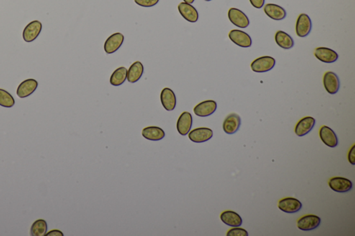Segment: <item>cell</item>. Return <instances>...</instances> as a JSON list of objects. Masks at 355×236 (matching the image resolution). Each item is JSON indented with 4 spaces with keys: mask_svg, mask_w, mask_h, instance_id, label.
<instances>
[{
    "mask_svg": "<svg viewBox=\"0 0 355 236\" xmlns=\"http://www.w3.org/2000/svg\"><path fill=\"white\" fill-rule=\"evenodd\" d=\"M276 65V60L271 56H262L252 62L251 70L256 73L271 71Z\"/></svg>",
    "mask_w": 355,
    "mask_h": 236,
    "instance_id": "6da1fadb",
    "label": "cell"
},
{
    "mask_svg": "<svg viewBox=\"0 0 355 236\" xmlns=\"http://www.w3.org/2000/svg\"><path fill=\"white\" fill-rule=\"evenodd\" d=\"M228 16L230 22L237 27L244 29L249 26V19L241 10L231 8L229 9Z\"/></svg>",
    "mask_w": 355,
    "mask_h": 236,
    "instance_id": "7a4b0ae2",
    "label": "cell"
},
{
    "mask_svg": "<svg viewBox=\"0 0 355 236\" xmlns=\"http://www.w3.org/2000/svg\"><path fill=\"white\" fill-rule=\"evenodd\" d=\"M42 23L38 20L32 21L24 28L22 37L26 42H32L40 35L42 31Z\"/></svg>",
    "mask_w": 355,
    "mask_h": 236,
    "instance_id": "3957f363",
    "label": "cell"
},
{
    "mask_svg": "<svg viewBox=\"0 0 355 236\" xmlns=\"http://www.w3.org/2000/svg\"><path fill=\"white\" fill-rule=\"evenodd\" d=\"M228 36L230 40L239 47H243V48L251 47V37L243 31L233 29L229 33Z\"/></svg>",
    "mask_w": 355,
    "mask_h": 236,
    "instance_id": "277c9868",
    "label": "cell"
},
{
    "mask_svg": "<svg viewBox=\"0 0 355 236\" xmlns=\"http://www.w3.org/2000/svg\"><path fill=\"white\" fill-rule=\"evenodd\" d=\"M312 30V21L308 15L300 14L298 18L296 24V32L298 36L301 37H306L310 34Z\"/></svg>",
    "mask_w": 355,
    "mask_h": 236,
    "instance_id": "5b68a950",
    "label": "cell"
},
{
    "mask_svg": "<svg viewBox=\"0 0 355 236\" xmlns=\"http://www.w3.org/2000/svg\"><path fill=\"white\" fill-rule=\"evenodd\" d=\"M124 36L121 33H115L108 37L104 43V51L106 54H112L117 50L123 44Z\"/></svg>",
    "mask_w": 355,
    "mask_h": 236,
    "instance_id": "8992f818",
    "label": "cell"
},
{
    "mask_svg": "<svg viewBox=\"0 0 355 236\" xmlns=\"http://www.w3.org/2000/svg\"><path fill=\"white\" fill-rule=\"evenodd\" d=\"M321 219L316 215H307L298 220V228L302 231H312L320 225Z\"/></svg>",
    "mask_w": 355,
    "mask_h": 236,
    "instance_id": "52a82bcc",
    "label": "cell"
},
{
    "mask_svg": "<svg viewBox=\"0 0 355 236\" xmlns=\"http://www.w3.org/2000/svg\"><path fill=\"white\" fill-rule=\"evenodd\" d=\"M323 85L329 94H336L340 88L339 78L333 72H325L323 76Z\"/></svg>",
    "mask_w": 355,
    "mask_h": 236,
    "instance_id": "ba28073f",
    "label": "cell"
},
{
    "mask_svg": "<svg viewBox=\"0 0 355 236\" xmlns=\"http://www.w3.org/2000/svg\"><path fill=\"white\" fill-rule=\"evenodd\" d=\"M329 186L334 191L337 193H346L351 191L353 188V183L348 179L335 177L329 180Z\"/></svg>",
    "mask_w": 355,
    "mask_h": 236,
    "instance_id": "9c48e42d",
    "label": "cell"
},
{
    "mask_svg": "<svg viewBox=\"0 0 355 236\" xmlns=\"http://www.w3.org/2000/svg\"><path fill=\"white\" fill-rule=\"evenodd\" d=\"M302 204L299 200L294 198H286L278 202V208L284 213L294 214L302 209Z\"/></svg>",
    "mask_w": 355,
    "mask_h": 236,
    "instance_id": "30bf717a",
    "label": "cell"
},
{
    "mask_svg": "<svg viewBox=\"0 0 355 236\" xmlns=\"http://www.w3.org/2000/svg\"><path fill=\"white\" fill-rule=\"evenodd\" d=\"M188 137L191 142L204 143L207 142L213 137V131L208 127H198L189 132Z\"/></svg>",
    "mask_w": 355,
    "mask_h": 236,
    "instance_id": "8fae6325",
    "label": "cell"
},
{
    "mask_svg": "<svg viewBox=\"0 0 355 236\" xmlns=\"http://www.w3.org/2000/svg\"><path fill=\"white\" fill-rule=\"evenodd\" d=\"M217 104L213 100H207L196 105L194 108V112L196 116L206 117L213 114L217 110Z\"/></svg>",
    "mask_w": 355,
    "mask_h": 236,
    "instance_id": "7c38bea8",
    "label": "cell"
},
{
    "mask_svg": "<svg viewBox=\"0 0 355 236\" xmlns=\"http://www.w3.org/2000/svg\"><path fill=\"white\" fill-rule=\"evenodd\" d=\"M316 58L325 63H333L338 58V54L333 49L327 47H318L314 51Z\"/></svg>",
    "mask_w": 355,
    "mask_h": 236,
    "instance_id": "4fadbf2b",
    "label": "cell"
},
{
    "mask_svg": "<svg viewBox=\"0 0 355 236\" xmlns=\"http://www.w3.org/2000/svg\"><path fill=\"white\" fill-rule=\"evenodd\" d=\"M38 83L37 80L29 78L24 80L19 85L17 89V95L19 98H24L32 95L37 90Z\"/></svg>",
    "mask_w": 355,
    "mask_h": 236,
    "instance_id": "5bb4252c",
    "label": "cell"
},
{
    "mask_svg": "<svg viewBox=\"0 0 355 236\" xmlns=\"http://www.w3.org/2000/svg\"><path fill=\"white\" fill-rule=\"evenodd\" d=\"M178 11L182 17L188 22L194 23L199 19V13L197 10L190 4L186 2H181L178 4Z\"/></svg>",
    "mask_w": 355,
    "mask_h": 236,
    "instance_id": "9a60e30c",
    "label": "cell"
},
{
    "mask_svg": "<svg viewBox=\"0 0 355 236\" xmlns=\"http://www.w3.org/2000/svg\"><path fill=\"white\" fill-rule=\"evenodd\" d=\"M240 126H241V118L238 114L232 113L229 114L224 121V131L226 134H233L238 131Z\"/></svg>",
    "mask_w": 355,
    "mask_h": 236,
    "instance_id": "2e32d148",
    "label": "cell"
},
{
    "mask_svg": "<svg viewBox=\"0 0 355 236\" xmlns=\"http://www.w3.org/2000/svg\"><path fill=\"white\" fill-rule=\"evenodd\" d=\"M192 126V116L188 111H184L179 116L176 124L178 133L183 136L187 135Z\"/></svg>",
    "mask_w": 355,
    "mask_h": 236,
    "instance_id": "e0dca14e",
    "label": "cell"
},
{
    "mask_svg": "<svg viewBox=\"0 0 355 236\" xmlns=\"http://www.w3.org/2000/svg\"><path fill=\"white\" fill-rule=\"evenodd\" d=\"M319 135L322 142L328 147H335L338 145V140L336 133L328 126H323L320 127Z\"/></svg>",
    "mask_w": 355,
    "mask_h": 236,
    "instance_id": "ac0fdd59",
    "label": "cell"
},
{
    "mask_svg": "<svg viewBox=\"0 0 355 236\" xmlns=\"http://www.w3.org/2000/svg\"><path fill=\"white\" fill-rule=\"evenodd\" d=\"M160 101L163 108L167 111H173L176 106V95L173 90L170 88H165L162 90L160 94Z\"/></svg>",
    "mask_w": 355,
    "mask_h": 236,
    "instance_id": "d6986e66",
    "label": "cell"
},
{
    "mask_svg": "<svg viewBox=\"0 0 355 236\" xmlns=\"http://www.w3.org/2000/svg\"><path fill=\"white\" fill-rule=\"evenodd\" d=\"M316 120L312 116H306L302 118L296 124L295 127V133L299 137H303L313 129L315 126Z\"/></svg>",
    "mask_w": 355,
    "mask_h": 236,
    "instance_id": "ffe728a7",
    "label": "cell"
},
{
    "mask_svg": "<svg viewBox=\"0 0 355 236\" xmlns=\"http://www.w3.org/2000/svg\"><path fill=\"white\" fill-rule=\"evenodd\" d=\"M264 11L266 16L274 20H282L287 16L285 10L277 4H266L264 7Z\"/></svg>",
    "mask_w": 355,
    "mask_h": 236,
    "instance_id": "44dd1931",
    "label": "cell"
},
{
    "mask_svg": "<svg viewBox=\"0 0 355 236\" xmlns=\"http://www.w3.org/2000/svg\"><path fill=\"white\" fill-rule=\"evenodd\" d=\"M221 219L224 224L232 227H239L242 224L241 216L232 211H225L221 214Z\"/></svg>",
    "mask_w": 355,
    "mask_h": 236,
    "instance_id": "7402d4cb",
    "label": "cell"
},
{
    "mask_svg": "<svg viewBox=\"0 0 355 236\" xmlns=\"http://www.w3.org/2000/svg\"><path fill=\"white\" fill-rule=\"evenodd\" d=\"M142 135L147 140L160 141L164 139L165 132L159 127L149 126L142 129Z\"/></svg>",
    "mask_w": 355,
    "mask_h": 236,
    "instance_id": "603a6c76",
    "label": "cell"
},
{
    "mask_svg": "<svg viewBox=\"0 0 355 236\" xmlns=\"http://www.w3.org/2000/svg\"><path fill=\"white\" fill-rule=\"evenodd\" d=\"M144 73V66L141 62L136 61L132 64L128 70L127 80L129 83H135L141 78Z\"/></svg>",
    "mask_w": 355,
    "mask_h": 236,
    "instance_id": "cb8c5ba5",
    "label": "cell"
},
{
    "mask_svg": "<svg viewBox=\"0 0 355 236\" xmlns=\"http://www.w3.org/2000/svg\"><path fill=\"white\" fill-rule=\"evenodd\" d=\"M275 40L280 47L284 49H292L294 46V41L292 37L282 31H278L276 33Z\"/></svg>",
    "mask_w": 355,
    "mask_h": 236,
    "instance_id": "d4e9b609",
    "label": "cell"
},
{
    "mask_svg": "<svg viewBox=\"0 0 355 236\" xmlns=\"http://www.w3.org/2000/svg\"><path fill=\"white\" fill-rule=\"evenodd\" d=\"M127 73L128 70L126 67H119L111 75L110 83L113 86L122 85L127 79Z\"/></svg>",
    "mask_w": 355,
    "mask_h": 236,
    "instance_id": "484cf974",
    "label": "cell"
},
{
    "mask_svg": "<svg viewBox=\"0 0 355 236\" xmlns=\"http://www.w3.org/2000/svg\"><path fill=\"white\" fill-rule=\"evenodd\" d=\"M47 232V224L45 219H39L35 221L30 229L31 236H45Z\"/></svg>",
    "mask_w": 355,
    "mask_h": 236,
    "instance_id": "4316f807",
    "label": "cell"
},
{
    "mask_svg": "<svg viewBox=\"0 0 355 236\" xmlns=\"http://www.w3.org/2000/svg\"><path fill=\"white\" fill-rule=\"evenodd\" d=\"M15 103L16 102L12 95L6 90L0 89V106L7 108H12L14 107Z\"/></svg>",
    "mask_w": 355,
    "mask_h": 236,
    "instance_id": "83f0119b",
    "label": "cell"
},
{
    "mask_svg": "<svg viewBox=\"0 0 355 236\" xmlns=\"http://www.w3.org/2000/svg\"><path fill=\"white\" fill-rule=\"evenodd\" d=\"M227 236H248V234L246 230L242 228H233L230 229L226 234Z\"/></svg>",
    "mask_w": 355,
    "mask_h": 236,
    "instance_id": "f1b7e54d",
    "label": "cell"
},
{
    "mask_svg": "<svg viewBox=\"0 0 355 236\" xmlns=\"http://www.w3.org/2000/svg\"><path fill=\"white\" fill-rule=\"evenodd\" d=\"M135 4L142 7H152L158 4L159 0H134Z\"/></svg>",
    "mask_w": 355,
    "mask_h": 236,
    "instance_id": "f546056e",
    "label": "cell"
},
{
    "mask_svg": "<svg viewBox=\"0 0 355 236\" xmlns=\"http://www.w3.org/2000/svg\"><path fill=\"white\" fill-rule=\"evenodd\" d=\"M253 7L256 9H261L264 6L265 0H249Z\"/></svg>",
    "mask_w": 355,
    "mask_h": 236,
    "instance_id": "4dcf8cb0",
    "label": "cell"
},
{
    "mask_svg": "<svg viewBox=\"0 0 355 236\" xmlns=\"http://www.w3.org/2000/svg\"><path fill=\"white\" fill-rule=\"evenodd\" d=\"M355 145H353L348 153V160L351 164H355Z\"/></svg>",
    "mask_w": 355,
    "mask_h": 236,
    "instance_id": "1f68e13d",
    "label": "cell"
},
{
    "mask_svg": "<svg viewBox=\"0 0 355 236\" xmlns=\"http://www.w3.org/2000/svg\"><path fill=\"white\" fill-rule=\"evenodd\" d=\"M46 236H63L64 234L63 232H60L59 230L55 229V230L50 231V232L46 234Z\"/></svg>",
    "mask_w": 355,
    "mask_h": 236,
    "instance_id": "d6a6232c",
    "label": "cell"
},
{
    "mask_svg": "<svg viewBox=\"0 0 355 236\" xmlns=\"http://www.w3.org/2000/svg\"><path fill=\"white\" fill-rule=\"evenodd\" d=\"M185 2L188 3V4H192L194 2V0H183Z\"/></svg>",
    "mask_w": 355,
    "mask_h": 236,
    "instance_id": "836d02e7",
    "label": "cell"
},
{
    "mask_svg": "<svg viewBox=\"0 0 355 236\" xmlns=\"http://www.w3.org/2000/svg\"><path fill=\"white\" fill-rule=\"evenodd\" d=\"M205 1H212V0H205Z\"/></svg>",
    "mask_w": 355,
    "mask_h": 236,
    "instance_id": "e575fe53",
    "label": "cell"
}]
</instances>
